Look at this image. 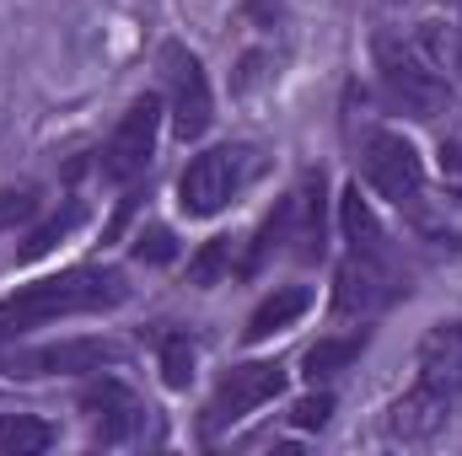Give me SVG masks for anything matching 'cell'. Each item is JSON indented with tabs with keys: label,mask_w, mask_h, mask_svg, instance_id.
Listing matches in <instances>:
<instances>
[{
	"label": "cell",
	"mask_w": 462,
	"mask_h": 456,
	"mask_svg": "<svg viewBox=\"0 0 462 456\" xmlns=\"http://www.w3.org/2000/svg\"><path fill=\"white\" fill-rule=\"evenodd\" d=\"M253 172H258V150L253 145H216V150H205V156H194L189 167H183V178H178V205H183V215H216V210H226L231 199L253 183Z\"/></svg>",
	"instance_id": "4"
},
{
	"label": "cell",
	"mask_w": 462,
	"mask_h": 456,
	"mask_svg": "<svg viewBox=\"0 0 462 456\" xmlns=\"http://www.w3.org/2000/svg\"><path fill=\"white\" fill-rule=\"evenodd\" d=\"M81 408H87V419H92V430H97L103 446L134 441V435L145 430V414H151L124 381H97V387H87V392H81Z\"/></svg>",
	"instance_id": "11"
},
{
	"label": "cell",
	"mask_w": 462,
	"mask_h": 456,
	"mask_svg": "<svg viewBox=\"0 0 462 456\" xmlns=\"http://www.w3.org/2000/svg\"><path fill=\"white\" fill-rule=\"evenodd\" d=\"M162 376H167V387L194 381V339L189 333H162Z\"/></svg>",
	"instance_id": "17"
},
{
	"label": "cell",
	"mask_w": 462,
	"mask_h": 456,
	"mask_svg": "<svg viewBox=\"0 0 462 456\" xmlns=\"http://www.w3.org/2000/svg\"><path fill=\"white\" fill-rule=\"evenodd\" d=\"M285 215H291V252L296 258H323V172H307L291 194H285Z\"/></svg>",
	"instance_id": "12"
},
{
	"label": "cell",
	"mask_w": 462,
	"mask_h": 456,
	"mask_svg": "<svg viewBox=\"0 0 462 456\" xmlns=\"http://www.w3.org/2000/svg\"><path fill=\"white\" fill-rule=\"evenodd\" d=\"M108 365H124V343L114 339H65L0 354L5 376H81V370H108Z\"/></svg>",
	"instance_id": "7"
},
{
	"label": "cell",
	"mask_w": 462,
	"mask_h": 456,
	"mask_svg": "<svg viewBox=\"0 0 462 456\" xmlns=\"http://www.w3.org/2000/svg\"><path fill=\"white\" fill-rule=\"evenodd\" d=\"M403 274H398V258H376V252H349L339 263V279H334V312H382L403 296Z\"/></svg>",
	"instance_id": "8"
},
{
	"label": "cell",
	"mask_w": 462,
	"mask_h": 456,
	"mask_svg": "<svg viewBox=\"0 0 462 456\" xmlns=\"http://www.w3.org/2000/svg\"><path fill=\"white\" fill-rule=\"evenodd\" d=\"M376 76H382L387 108H398V114H409V118L452 114L447 81L436 76V65H430L414 43H403V38H376Z\"/></svg>",
	"instance_id": "3"
},
{
	"label": "cell",
	"mask_w": 462,
	"mask_h": 456,
	"mask_svg": "<svg viewBox=\"0 0 462 456\" xmlns=\"http://www.w3.org/2000/svg\"><path fill=\"white\" fill-rule=\"evenodd\" d=\"M307 306H312V290H301V285H285V290L263 296L258 312L247 317V339L258 343V339H269V333H280V328H291Z\"/></svg>",
	"instance_id": "13"
},
{
	"label": "cell",
	"mask_w": 462,
	"mask_h": 456,
	"mask_svg": "<svg viewBox=\"0 0 462 456\" xmlns=\"http://www.w3.org/2000/svg\"><path fill=\"white\" fill-rule=\"evenodd\" d=\"M457 65H462V38H457Z\"/></svg>",
	"instance_id": "23"
},
{
	"label": "cell",
	"mask_w": 462,
	"mask_h": 456,
	"mask_svg": "<svg viewBox=\"0 0 462 456\" xmlns=\"http://www.w3.org/2000/svg\"><path fill=\"white\" fill-rule=\"evenodd\" d=\"M441 161H447V172H462V145H441Z\"/></svg>",
	"instance_id": "22"
},
{
	"label": "cell",
	"mask_w": 462,
	"mask_h": 456,
	"mask_svg": "<svg viewBox=\"0 0 462 456\" xmlns=\"http://www.w3.org/2000/svg\"><path fill=\"white\" fill-rule=\"evenodd\" d=\"M280 387H285V370H280L274 360H247V365H231L226 376H221V387L210 392V403H205L199 430H205V435H221L226 424L247 419V414H253V408H263L269 397H280Z\"/></svg>",
	"instance_id": "6"
},
{
	"label": "cell",
	"mask_w": 462,
	"mask_h": 456,
	"mask_svg": "<svg viewBox=\"0 0 462 456\" xmlns=\"http://www.w3.org/2000/svg\"><path fill=\"white\" fill-rule=\"evenodd\" d=\"M129 301V285L118 269H65V274H49L38 285H22L16 296L0 301V343L22 339L43 323H60V317H92V312H114Z\"/></svg>",
	"instance_id": "1"
},
{
	"label": "cell",
	"mask_w": 462,
	"mask_h": 456,
	"mask_svg": "<svg viewBox=\"0 0 462 456\" xmlns=\"http://www.w3.org/2000/svg\"><path fill=\"white\" fill-rule=\"evenodd\" d=\"M328 414H334V397H328V392H318V397H301V403L291 408V419H296L301 430H323V424H328Z\"/></svg>",
	"instance_id": "21"
},
{
	"label": "cell",
	"mask_w": 462,
	"mask_h": 456,
	"mask_svg": "<svg viewBox=\"0 0 462 456\" xmlns=\"http://www.w3.org/2000/svg\"><path fill=\"white\" fill-rule=\"evenodd\" d=\"M49 446H54V430L43 419H27V414L0 419V456H38Z\"/></svg>",
	"instance_id": "15"
},
{
	"label": "cell",
	"mask_w": 462,
	"mask_h": 456,
	"mask_svg": "<svg viewBox=\"0 0 462 456\" xmlns=\"http://www.w3.org/2000/svg\"><path fill=\"white\" fill-rule=\"evenodd\" d=\"M81 221H87V205H81V199H70V205H65V210H54V215H49L43 226L27 231V242L16 247V258H22V263H27V258H43V252H49L54 242H65V236L81 226Z\"/></svg>",
	"instance_id": "14"
},
{
	"label": "cell",
	"mask_w": 462,
	"mask_h": 456,
	"mask_svg": "<svg viewBox=\"0 0 462 456\" xmlns=\"http://www.w3.org/2000/svg\"><path fill=\"white\" fill-rule=\"evenodd\" d=\"M32 210H38V188H32V183L0 188V236H5V231H16L22 221H32Z\"/></svg>",
	"instance_id": "18"
},
{
	"label": "cell",
	"mask_w": 462,
	"mask_h": 456,
	"mask_svg": "<svg viewBox=\"0 0 462 456\" xmlns=\"http://www.w3.org/2000/svg\"><path fill=\"white\" fill-rule=\"evenodd\" d=\"M226 258H231V236H216V242L194 258V269H189V274H194V285H210V279L226 269Z\"/></svg>",
	"instance_id": "20"
},
{
	"label": "cell",
	"mask_w": 462,
	"mask_h": 456,
	"mask_svg": "<svg viewBox=\"0 0 462 456\" xmlns=\"http://www.w3.org/2000/svg\"><path fill=\"white\" fill-rule=\"evenodd\" d=\"M134 258H140V263H172V258H178V236H172L167 226L140 231V242H134Z\"/></svg>",
	"instance_id": "19"
},
{
	"label": "cell",
	"mask_w": 462,
	"mask_h": 456,
	"mask_svg": "<svg viewBox=\"0 0 462 456\" xmlns=\"http://www.w3.org/2000/svg\"><path fill=\"white\" fill-rule=\"evenodd\" d=\"M360 172H365V183H371L382 199H393L398 210L425 194V161H420V150H414L403 134H393V129H365V140H360Z\"/></svg>",
	"instance_id": "5"
},
{
	"label": "cell",
	"mask_w": 462,
	"mask_h": 456,
	"mask_svg": "<svg viewBox=\"0 0 462 456\" xmlns=\"http://www.w3.org/2000/svg\"><path fill=\"white\" fill-rule=\"evenodd\" d=\"M162 65H167V97H172V129L178 140H199L216 118V103H210V81H205V65L183 49V43H167L162 49Z\"/></svg>",
	"instance_id": "9"
},
{
	"label": "cell",
	"mask_w": 462,
	"mask_h": 456,
	"mask_svg": "<svg viewBox=\"0 0 462 456\" xmlns=\"http://www.w3.org/2000/svg\"><path fill=\"white\" fill-rule=\"evenodd\" d=\"M156 129H162V103H156V97H134L129 114L118 118V129L108 134V145H103V178L134 183V178L151 167Z\"/></svg>",
	"instance_id": "10"
},
{
	"label": "cell",
	"mask_w": 462,
	"mask_h": 456,
	"mask_svg": "<svg viewBox=\"0 0 462 456\" xmlns=\"http://www.w3.org/2000/svg\"><path fill=\"white\" fill-rule=\"evenodd\" d=\"M462 397V323H436L420 343V381L393 403L387 430L398 441H430Z\"/></svg>",
	"instance_id": "2"
},
{
	"label": "cell",
	"mask_w": 462,
	"mask_h": 456,
	"mask_svg": "<svg viewBox=\"0 0 462 456\" xmlns=\"http://www.w3.org/2000/svg\"><path fill=\"white\" fill-rule=\"evenodd\" d=\"M360 349H365V333H345V339H318L307 349V376L318 381V376H334V370H345L349 360H360Z\"/></svg>",
	"instance_id": "16"
}]
</instances>
